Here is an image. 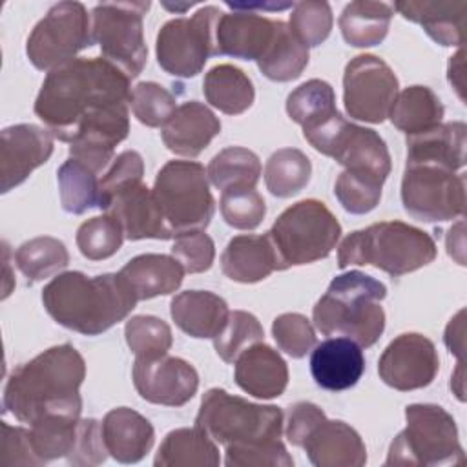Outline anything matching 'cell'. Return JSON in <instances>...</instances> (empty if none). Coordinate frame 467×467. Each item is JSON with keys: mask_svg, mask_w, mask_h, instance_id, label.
I'll list each match as a JSON object with an SVG mask.
<instances>
[{"mask_svg": "<svg viewBox=\"0 0 467 467\" xmlns=\"http://www.w3.org/2000/svg\"><path fill=\"white\" fill-rule=\"evenodd\" d=\"M454 383H458V387L454 389V390H456V396L463 401V361L458 363L456 374H454L452 379H451V385H454Z\"/></svg>", "mask_w": 467, "mask_h": 467, "instance_id": "cell-56", "label": "cell"}, {"mask_svg": "<svg viewBox=\"0 0 467 467\" xmlns=\"http://www.w3.org/2000/svg\"><path fill=\"white\" fill-rule=\"evenodd\" d=\"M440 370L434 343L416 332L394 337L378 361V374L385 385L407 392L431 385Z\"/></svg>", "mask_w": 467, "mask_h": 467, "instance_id": "cell-17", "label": "cell"}, {"mask_svg": "<svg viewBox=\"0 0 467 467\" xmlns=\"http://www.w3.org/2000/svg\"><path fill=\"white\" fill-rule=\"evenodd\" d=\"M2 447H0V463L2 465H44L36 456L31 432L24 427H11L2 421Z\"/></svg>", "mask_w": 467, "mask_h": 467, "instance_id": "cell-53", "label": "cell"}, {"mask_svg": "<svg viewBox=\"0 0 467 467\" xmlns=\"http://www.w3.org/2000/svg\"><path fill=\"white\" fill-rule=\"evenodd\" d=\"M465 133L462 120L438 124L423 133L407 137L405 164H432L451 171L465 166Z\"/></svg>", "mask_w": 467, "mask_h": 467, "instance_id": "cell-26", "label": "cell"}, {"mask_svg": "<svg viewBox=\"0 0 467 467\" xmlns=\"http://www.w3.org/2000/svg\"><path fill=\"white\" fill-rule=\"evenodd\" d=\"M394 9L414 24H420L423 31L440 46L452 47L465 42V15L467 2H396Z\"/></svg>", "mask_w": 467, "mask_h": 467, "instance_id": "cell-27", "label": "cell"}, {"mask_svg": "<svg viewBox=\"0 0 467 467\" xmlns=\"http://www.w3.org/2000/svg\"><path fill=\"white\" fill-rule=\"evenodd\" d=\"M308 64V47L296 38L288 24L277 20L272 42L263 57L257 60L261 73L275 82H288L297 78Z\"/></svg>", "mask_w": 467, "mask_h": 467, "instance_id": "cell-35", "label": "cell"}, {"mask_svg": "<svg viewBox=\"0 0 467 467\" xmlns=\"http://www.w3.org/2000/svg\"><path fill=\"white\" fill-rule=\"evenodd\" d=\"M365 372L361 347L348 337H328L316 345L310 354V374L325 390H347Z\"/></svg>", "mask_w": 467, "mask_h": 467, "instance_id": "cell-22", "label": "cell"}, {"mask_svg": "<svg viewBox=\"0 0 467 467\" xmlns=\"http://www.w3.org/2000/svg\"><path fill=\"white\" fill-rule=\"evenodd\" d=\"M401 204L409 215L425 223L462 217L465 212V175L432 164H405Z\"/></svg>", "mask_w": 467, "mask_h": 467, "instance_id": "cell-14", "label": "cell"}, {"mask_svg": "<svg viewBox=\"0 0 467 467\" xmlns=\"http://www.w3.org/2000/svg\"><path fill=\"white\" fill-rule=\"evenodd\" d=\"M195 427L224 447L272 441L283 434V410L246 401L224 389H210L202 394Z\"/></svg>", "mask_w": 467, "mask_h": 467, "instance_id": "cell-8", "label": "cell"}, {"mask_svg": "<svg viewBox=\"0 0 467 467\" xmlns=\"http://www.w3.org/2000/svg\"><path fill=\"white\" fill-rule=\"evenodd\" d=\"M53 153V135L36 124H15L0 135V192L22 184Z\"/></svg>", "mask_w": 467, "mask_h": 467, "instance_id": "cell-19", "label": "cell"}, {"mask_svg": "<svg viewBox=\"0 0 467 467\" xmlns=\"http://www.w3.org/2000/svg\"><path fill=\"white\" fill-rule=\"evenodd\" d=\"M170 314L175 325L197 339L215 337L230 314L226 301L208 290H186L170 303Z\"/></svg>", "mask_w": 467, "mask_h": 467, "instance_id": "cell-29", "label": "cell"}, {"mask_svg": "<svg viewBox=\"0 0 467 467\" xmlns=\"http://www.w3.org/2000/svg\"><path fill=\"white\" fill-rule=\"evenodd\" d=\"M133 385L139 396L155 405L181 407L199 389V374L192 363L175 356L137 358L133 363Z\"/></svg>", "mask_w": 467, "mask_h": 467, "instance_id": "cell-18", "label": "cell"}, {"mask_svg": "<svg viewBox=\"0 0 467 467\" xmlns=\"http://www.w3.org/2000/svg\"><path fill=\"white\" fill-rule=\"evenodd\" d=\"M387 286L372 275L350 270L336 275L312 310V321L323 336H339L359 347H372L385 330L381 301Z\"/></svg>", "mask_w": 467, "mask_h": 467, "instance_id": "cell-4", "label": "cell"}, {"mask_svg": "<svg viewBox=\"0 0 467 467\" xmlns=\"http://www.w3.org/2000/svg\"><path fill=\"white\" fill-rule=\"evenodd\" d=\"M130 78L104 58H73L47 73L35 115L67 144L115 150L130 133Z\"/></svg>", "mask_w": 467, "mask_h": 467, "instance_id": "cell-1", "label": "cell"}, {"mask_svg": "<svg viewBox=\"0 0 467 467\" xmlns=\"http://www.w3.org/2000/svg\"><path fill=\"white\" fill-rule=\"evenodd\" d=\"M106 458H108V449L104 445L100 423L93 418L80 420L77 445L71 456L67 458V463L78 465V467H91V465L104 463Z\"/></svg>", "mask_w": 467, "mask_h": 467, "instance_id": "cell-52", "label": "cell"}, {"mask_svg": "<svg viewBox=\"0 0 467 467\" xmlns=\"http://www.w3.org/2000/svg\"><path fill=\"white\" fill-rule=\"evenodd\" d=\"M398 77L376 55L354 57L343 75V102L350 119L379 124L398 97Z\"/></svg>", "mask_w": 467, "mask_h": 467, "instance_id": "cell-15", "label": "cell"}, {"mask_svg": "<svg viewBox=\"0 0 467 467\" xmlns=\"http://www.w3.org/2000/svg\"><path fill=\"white\" fill-rule=\"evenodd\" d=\"M221 463L217 443L199 427H182L166 434L155 467H215Z\"/></svg>", "mask_w": 467, "mask_h": 467, "instance_id": "cell-31", "label": "cell"}, {"mask_svg": "<svg viewBox=\"0 0 467 467\" xmlns=\"http://www.w3.org/2000/svg\"><path fill=\"white\" fill-rule=\"evenodd\" d=\"M272 336L285 354L294 359L305 358L316 347V332L312 323L297 312H286L274 319Z\"/></svg>", "mask_w": 467, "mask_h": 467, "instance_id": "cell-49", "label": "cell"}, {"mask_svg": "<svg viewBox=\"0 0 467 467\" xmlns=\"http://www.w3.org/2000/svg\"><path fill=\"white\" fill-rule=\"evenodd\" d=\"M436 254V243L427 232L401 221H383L348 234L337 248V266L372 265L400 277L427 266Z\"/></svg>", "mask_w": 467, "mask_h": 467, "instance_id": "cell-5", "label": "cell"}, {"mask_svg": "<svg viewBox=\"0 0 467 467\" xmlns=\"http://www.w3.org/2000/svg\"><path fill=\"white\" fill-rule=\"evenodd\" d=\"M99 208L117 219L124 237L130 241L175 239L142 177L102 190L99 193Z\"/></svg>", "mask_w": 467, "mask_h": 467, "instance_id": "cell-16", "label": "cell"}, {"mask_svg": "<svg viewBox=\"0 0 467 467\" xmlns=\"http://www.w3.org/2000/svg\"><path fill=\"white\" fill-rule=\"evenodd\" d=\"M443 104L440 97L427 86H409L398 93L389 119L390 122L409 135L423 133L443 120Z\"/></svg>", "mask_w": 467, "mask_h": 467, "instance_id": "cell-33", "label": "cell"}, {"mask_svg": "<svg viewBox=\"0 0 467 467\" xmlns=\"http://www.w3.org/2000/svg\"><path fill=\"white\" fill-rule=\"evenodd\" d=\"M383 181L378 177L343 170L334 184V193L339 204L354 215H363L372 212L381 199Z\"/></svg>", "mask_w": 467, "mask_h": 467, "instance_id": "cell-46", "label": "cell"}, {"mask_svg": "<svg viewBox=\"0 0 467 467\" xmlns=\"http://www.w3.org/2000/svg\"><path fill=\"white\" fill-rule=\"evenodd\" d=\"M100 427L108 454L120 463L140 462L155 441V431L150 420L128 407L111 409Z\"/></svg>", "mask_w": 467, "mask_h": 467, "instance_id": "cell-25", "label": "cell"}, {"mask_svg": "<svg viewBox=\"0 0 467 467\" xmlns=\"http://www.w3.org/2000/svg\"><path fill=\"white\" fill-rule=\"evenodd\" d=\"M150 2H104L91 9L93 42L100 46L102 58L119 67L130 80L148 60L142 18Z\"/></svg>", "mask_w": 467, "mask_h": 467, "instance_id": "cell-11", "label": "cell"}, {"mask_svg": "<svg viewBox=\"0 0 467 467\" xmlns=\"http://www.w3.org/2000/svg\"><path fill=\"white\" fill-rule=\"evenodd\" d=\"M15 263L26 275L27 283L33 285L64 270L69 263V254L62 241L49 235H40L22 243L16 248Z\"/></svg>", "mask_w": 467, "mask_h": 467, "instance_id": "cell-38", "label": "cell"}, {"mask_svg": "<svg viewBox=\"0 0 467 467\" xmlns=\"http://www.w3.org/2000/svg\"><path fill=\"white\" fill-rule=\"evenodd\" d=\"M334 16L328 2H294L288 27L299 42L306 47H316L323 44L332 31Z\"/></svg>", "mask_w": 467, "mask_h": 467, "instance_id": "cell-47", "label": "cell"}, {"mask_svg": "<svg viewBox=\"0 0 467 467\" xmlns=\"http://www.w3.org/2000/svg\"><path fill=\"white\" fill-rule=\"evenodd\" d=\"M301 447L316 467H361L367 463L361 436L341 420H321Z\"/></svg>", "mask_w": 467, "mask_h": 467, "instance_id": "cell-21", "label": "cell"}, {"mask_svg": "<svg viewBox=\"0 0 467 467\" xmlns=\"http://www.w3.org/2000/svg\"><path fill=\"white\" fill-rule=\"evenodd\" d=\"M171 255L181 263L186 274H201L213 265L215 244L202 230L184 232L175 237Z\"/></svg>", "mask_w": 467, "mask_h": 467, "instance_id": "cell-51", "label": "cell"}, {"mask_svg": "<svg viewBox=\"0 0 467 467\" xmlns=\"http://www.w3.org/2000/svg\"><path fill=\"white\" fill-rule=\"evenodd\" d=\"M279 270L325 259L341 237L336 215L317 199H305L288 206L266 232Z\"/></svg>", "mask_w": 467, "mask_h": 467, "instance_id": "cell-6", "label": "cell"}, {"mask_svg": "<svg viewBox=\"0 0 467 467\" xmlns=\"http://www.w3.org/2000/svg\"><path fill=\"white\" fill-rule=\"evenodd\" d=\"M463 310L458 312V316L454 319H451V323L445 328V336L443 341L449 348L451 354L458 356L460 361H463V348H465V327H463Z\"/></svg>", "mask_w": 467, "mask_h": 467, "instance_id": "cell-55", "label": "cell"}, {"mask_svg": "<svg viewBox=\"0 0 467 467\" xmlns=\"http://www.w3.org/2000/svg\"><path fill=\"white\" fill-rule=\"evenodd\" d=\"M206 173L217 190H226L232 186H255L261 177V161L248 148L230 146L212 157Z\"/></svg>", "mask_w": 467, "mask_h": 467, "instance_id": "cell-39", "label": "cell"}, {"mask_svg": "<svg viewBox=\"0 0 467 467\" xmlns=\"http://www.w3.org/2000/svg\"><path fill=\"white\" fill-rule=\"evenodd\" d=\"M62 210L80 215L99 206V171L86 162L69 157L57 171Z\"/></svg>", "mask_w": 467, "mask_h": 467, "instance_id": "cell-36", "label": "cell"}, {"mask_svg": "<svg viewBox=\"0 0 467 467\" xmlns=\"http://www.w3.org/2000/svg\"><path fill=\"white\" fill-rule=\"evenodd\" d=\"M303 135L316 151L332 157L345 170L367 173L383 182L390 173V153L379 133L348 122L339 111L303 128Z\"/></svg>", "mask_w": 467, "mask_h": 467, "instance_id": "cell-10", "label": "cell"}, {"mask_svg": "<svg viewBox=\"0 0 467 467\" xmlns=\"http://www.w3.org/2000/svg\"><path fill=\"white\" fill-rule=\"evenodd\" d=\"M221 131V120L202 102L188 100L175 108L162 126L164 146L181 157H197Z\"/></svg>", "mask_w": 467, "mask_h": 467, "instance_id": "cell-23", "label": "cell"}, {"mask_svg": "<svg viewBox=\"0 0 467 467\" xmlns=\"http://www.w3.org/2000/svg\"><path fill=\"white\" fill-rule=\"evenodd\" d=\"M151 192L175 237L204 230L213 217L215 201L208 173L195 161H168L159 170Z\"/></svg>", "mask_w": 467, "mask_h": 467, "instance_id": "cell-9", "label": "cell"}, {"mask_svg": "<svg viewBox=\"0 0 467 467\" xmlns=\"http://www.w3.org/2000/svg\"><path fill=\"white\" fill-rule=\"evenodd\" d=\"M310 159L297 148H281L274 151L265 166L266 190L281 199L299 193L310 181Z\"/></svg>", "mask_w": 467, "mask_h": 467, "instance_id": "cell-37", "label": "cell"}, {"mask_svg": "<svg viewBox=\"0 0 467 467\" xmlns=\"http://www.w3.org/2000/svg\"><path fill=\"white\" fill-rule=\"evenodd\" d=\"M223 11L204 5L190 18H171L157 33L155 55L159 66L181 78L195 77L213 55L215 22Z\"/></svg>", "mask_w": 467, "mask_h": 467, "instance_id": "cell-13", "label": "cell"}, {"mask_svg": "<svg viewBox=\"0 0 467 467\" xmlns=\"http://www.w3.org/2000/svg\"><path fill=\"white\" fill-rule=\"evenodd\" d=\"M124 239L122 226L108 213L84 221L77 230V246L89 261H102L115 255Z\"/></svg>", "mask_w": 467, "mask_h": 467, "instance_id": "cell-43", "label": "cell"}, {"mask_svg": "<svg viewBox=\"0 0 467 467\" xmlns=\"http://www.w3.org/2000/svg\"><path fill=\"white\" fill-rule=\"evenodd\" d=\"M336 111V93L332 86L321 78L303 82L286 99V113L301 128H306Z\"/></svg>", "mask_w": 467, "mask_h": 467, "instance_id": "cell-41", "label": "cell"}, {"mask_svg": "<svg viewBox=\"0 0 467 467\" xmlns=\"http://www.w3.org/2000/svg\"><path fill=\"white\" fill-rule=\"evenodd\" d=\"M128 104L137 120L148 128H162L175 111V97L157 82H139L131 91Z\"/></svg>", "mask_w": 467, "mask_h": 467, "instance_id": "cell-48", "label": "cell"}, {"mask_svg": "<svg viewBox=\"0 0 467 467\" xmlns=\"http://www.w3.org/2000/svg\"><path fill=\"white\" fill-rule=\"evenodd\" d=\"M219 206L224 223L237 230H254L266 215L265 199L255 186H232L223 190Z\"/></svg>", "mask_w": 467, "mask_h": 467, "instance_id": "cell-44", "label": "cell"}, {"mask_svg": "<svg viewBox=\"0 0 467 467\" xmlns=\"http://www.w3.org/2000/svg\"><path fill=\"white\" fill-rule=\"evenodd\" d=\"M265 339V330L259 319L244 310L228 314L224 327L213 337V348L224 363H235L239 354L248 347Z\"/></svg>", "mask_w": 467, "mask_h": 467, "instance_id": "cell-42", "label": "cell"}, {"mask_svg": "<svg viewBox=\"0 0 467 467\" xmlns=\"http://www.w3.org/2000/svg\"><path fill=\"white\" fill-rule=\"evenodd\" d=\"M394 5L389 2L354 0L339 15V29L347 44L372 47L383 42L389 33Z\"/></svg>", "mask_w": 467, "mask_h": 467, "instance_id": "cell-32", "label": "cell"}, {"mask_svg": "<svg viewBox=\"0 0 467 467\" xmlns=\"http://www.w3.org/2000/svg\"><path fill=\"white\" fill-rule=\"evenodd\" d=\"M228 467H292L294 460L281 440L228 445L224 451Z\"/></svg>", "mask_w": 467, "mask_h": 467, "instance_id": "cell-50", "label": "cell"}, {"mask_svg": "<svg viewBox=\"0 0 467 467\" xmlns=\"http://www.w3.org/2000/svg\"><path fill=\"white\" fill-rule=\"evenodd\" d=\"M235 383L254 398H279L288 385V367L277 350L259 341L235 359Z\"/></svg>", "mask_w": 467, "mask_h": 467, "instance_id": "cell-24", "label": "cell"}, {"mask_svg": "<svg viewBox=\"0 0 467 467\" xmlns=\"http://www.w3.org/2000/svg\"><path fill=\"white\" fill-rule=\"evenodd\" d=\"M277 20L255 11L221 13L215 22L213 55L259 60L274 38Z\"/></svg>", "mask_w": 467, "mask_h": 467, "instance_id": "cell-20", "label": "cell"}, {"mask_svg": "<svg viewBox=\"0 0 467 467\" xmlns=\"http://www.w3.org/2000/svg\"><path fill=\"white\" fill-rule=\"evenodd\" d=\"M130 350L137 358H159L168 354L173 337L166 321L155 316H133L124 327Z\"/></svg>", "mask_w": 467, "mask_h": 467, "instance_id": "cell-45", "label": "cell"}, {"mask_svg": "<svg viewBox=\"0 0 467 467\" xmlns=\"http://www.w3.org/2000/svg\"><path fill=\"white\" fill-rule=\"evenodd\" d=\"M184 268L173 255L140 254L130 259L119 272L137 301L175 292L184 277Z\"/></svg>", "mask_w": 467, "mask_h": 467, "instance_id": "cell-28", "label": "cell"}, {"mask_svg": "<svg viewBox=\"0 0 467 467\" xmlns=\"http://www.w3.org/2000/svg\"><path fill=\"white\" fill-rule=\"evenodd\" d=\"M86 363L69 345L51 347L18 365L4 387V409L22 423L46 416L80 418Z\"/></svg>", "mask_w": 467, "mask_h": 467, "instance_id": "cell-2", "label": "cell"}, {"mask_svg": "<svg viewBox=\"0 0 467 467\" xmlns=\"http://www.w3.org/2000/svg\"><path fill=\"white\" fill-rule=\"evenodd\" d=\"M80 418L46 416L31 423V443L36 456L47 463L57 458H69L78 438Z\"/></svg>", "mask_w": 467, "mask_h": 467, "instance_id": "cell-40", "label": "cell"}, {"mask_svg": "<svg viewBox=\"0 0 467 467\" xmlns=\"http://www.w3.org/2000/svg\"><path fill=\"white\" fill-rule=\"evenodd\" d=\"M202 93L210 106L226 115L244 113L255 99V89L248 75L232 64L213 66L204 75Z\"/></svg>", "mask_w": 467, "mask_h": 467, "instance_id": "cell-34", "label": "cell"}, {"mask_svg": "<svg viewBox=\"0 0 467 467\" xmlns=\"http://www.w3.org/2000/svg\"><path fill=\"white\" fill-rule=\"evenodd\" d=\"M325 412L310 403V401H297L288 409V420H286V438L292 445L301 447L306 440V436L312 432V429L325 420Z\"/></svg>", "mask_w": 467, "mask_h": 467, "instance_id": "cell-54", "label": "cell"}, {"mask_svg": "<svg viewBox=\"0 0 467 467\" xmlns=\"http://www.w3.org/2000/svg\"><path fill=\"white\" fill-rule=\"evenodd\" d=\"M42 303L58 325L84 336H99L126 319L139 301L119 274L89 277L82 272H64L44 286Z\"/></svg>", "mask_w": 467, "mask_h": 467, "instance_id": "cell-3", "label": "cell"}, {"mask_svg": "<svg viewBox=\"0 0 467 467\" xmlns=\"http://www.w3.org/2000/svg\"><path fill=\"white\" fill-rule=\"evenodd\" d=\"M93 44L91 15L84 4L58 2L29 33L26 53L36 69L51 71Z\"/></svg>", "mask_w": 467, "mask_h": 467, "instance_id": "cell-12", "label": "cell"}, {"mask_svg": "<svg viewBox=\"0 0 467 467\" xmlns=\"http://www.w3.org/2000/svg\"><path fill=\"white\" fill-rule=\"evenodd\" d=\"M221 270L232 281L257 283L279 270V261L266 235H235L221 255Z\"/></svg>", "mask_w": 467, "mask_h": 467, "instance_id": "cell-30", "label": "cell"}, {"mask_svg": "<svg viewBox=\"0 0 467 467\" xmlns=\"http://www.w3.org/2000/svg\"><path fill=\"white\" fill-rule=\"evenodd\" d=\"M407 427L392 440L385 465H463L454 418L440 405L405 407Z\"/></svg>", "mask_w": 467, "mask_h": 467, "instance_id": "cell-7", "label": "cell"}]
</instances>
